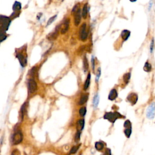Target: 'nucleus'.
I'll return each mask as SVG.
<instances>
[{
  "mask_svg": "<svg viewBox=\"0 0 155 155\" xmlns=\"http://www.w3.org/2000/svg\"><path fill=\"white\" fill-rule=\"evenodd\" d=\"M10 19L7 16L1 15L0 16V29H1V33H6L8 30V27L10 25Z\"/></svg>",
  "mask_w": 155,
  "mask_h": 155,
  "instance_id": "nucleus-1",
  "label": "nucleus"
},
{
  "mask_svg": "<svg viewBox=\"0 0 155 155\" xmlns=\"http://www.w3.org/2000/svg\"><path fill=\"white\" fill-rule=\"evenodd\" d=\"M123 118V116L120 114L118 111L115 112H108L106 113L104 116V118L107 119L110 122L114 123V122L119 118Z\"/></svg>",
  "mask_w": 155,
  "mask_h": 155,
  "instance_id": "nucleus-2",
  "label": "nucleus"
},
{
  "mask_svg": "<svg viewBox=\"0 0 155 155\" xmlns=\"http://www.w3.org/2000/svg\"><path fill=\"white\" fill-rule=\"evenodd\" d=\"M147 118L150 119H152L155 118V102H153L148 106V109L147 110V113H146Z\"/></svg>",
  "mask_w": 155,
  "mask_h": 155,
  "instance_id": "nucleus-3",
  "label": "nucleus"
},
{
  "mask_svg": "<svg viewBox=\"0 0 155 155\" xmlns=\"http://www.w3.org/2000/svg\"><path fill=\"white\" fill-rule=\"evenodd\" d=\"M88 37V32L86 31V24L84 23L81 26L79 29V39L82 41H85Z\"/></svg>",
  "mask_w": 155,
  "mask_h": 155,
  "instance_id": "nucleus-4",
  "label": "nucleus"
},
{
  "mask_svg": "<svg viewBox=\"0 0 155 155\" xmlns=\"http://www.w3.org/2000/svg\"><path fill=\"white\" fill-rule=\"evenodd\" d=\"M23 136L22 133L18 130V131H16L15 133L13 135L12 137V142L13 144L15 145H17L21 143L23 141Z\"/></svg>",
  "mask_w": 155,
  "mask_h": 155,
  "instance_id": "nucleus-5",
  "label": "nucleus"
},
{
  "mask_svg": "<svg viewBox=\"0 0 155 155\" xmlns=\"http://www.w3.org/2000/svg\"><path fill=\"white\" fill-rule=\"evenodd\" d=\"M27 86H28V90L29 92L30 93H33L37 90V84L36 81L34 80L33 79H30L28 81V84H27Z\"/></svg>",
  "mask_w": 155,
  "mask_h": 155,
  "instance_id": "nucleus-6",
  "label": "nucleus"
},
{
  "mask_svg": "<svg viewBox=\"0 0 155 155\" xmlns=\"http://www.w3.org/2000/svg\"><path fill=\"white\" fill-rule=\"evenodd\" d=\"M61 29V25H58L56 29H55V32L52 33H50L47 36V38L49 40H51V41H53V40H55L57 38L58 36V32H59V30Z\"/></svg>",
  "mask_w": 155,
  "mask_h": 155,
  "instance_id": "nucleus-7",
  "label": "nucleus"
},
{
  "mask_svg": "<svg viewBox=\"0 0 155 155\" xmlns=\"http://www.w3.org/2000/svg\"><path fill=\"white\" fill-rule=\"evenodd\" d=\"M127 100L129 102H130L132 105H135L138 101V96L136 93H130L128 96H127Z\"/></svg>",
  "mask_w": 155,
  "mask_h": 155,
  "instance_id": "nucleus-8",
  "label": "nucleus"
},
{
  "mask_svg": "<svg viewBox=\"0 0 155 155\" xmlns=\"http://www.w3.org/2000/svg\"><path fill=\"white\" fill-rule=\"evenodd\" d=\"M69 27V19H67L64 21L63 24L61 25V34H64L66 33Z\"/></svg>",
  "mask_w": 155,
  "mask_h": 155,
  "instance_id": "nucleus-9",
  "label": "nucleus"
},
{
  "mask_svg": "<svg viewBox=\"0 0 155 155\" xmlns=\"http://www.w3.org/2000/svg\"><path fill=\"white\" fill-rule=\"evenodd\" d=\"M16 57L18 59L21 66H25V65L27 64V59L24 57V55H22L21 53H18L16 55Z\"/></svg>",
  "mask_w": 155,
  "mask_h": 155,
  "instance_id": "nucleus-10",
  "label": "nucleus"
},
{
  "mask_svg": "<svg viewBox=\"0 0 155 155\" xmlns=\"http://www.w3.org/2000/svg\"><path fill=\"white\" fill-rule=\"evenodd\" d=\"M81 10L79 8V10L74 13V16H75V25H78L81 22Z\"/></svg>",
  "mask_w": 155,
  "mask_h": 155,
  "instance_id": "nucleus-11",
  "label": "nucleus"
},
{
  "mask_svg": "<svg viewBox=\"0 0 155 155\" xmlns=\"http://www.w3.org/2000/svg\"><path fill=\"white\" fill-rule=\"evenodd\" d=\"M118 96V92L117 90L116 89H113L110 91V93L109 95V99L110 101L114 100Z\"/></svg>",
  "mask_w": 155,
  "mask_h": 155,
  "instance_id": "nucleus-12",
  "label": "nucleus"
},
{
  "mask_svg": "<svg viewBox=\"0 0 155 155\" xmlns=\"http://www.w3.org/2000/svg\"><path fill=\"white\" fill-rule=\"evenodd\" d=\"M130 35V32L127 30H124L121 33V37L124 41H126L128 40Z\"/></svg>",
  "mask_w": 155,
  "mask_h": 155,
  "instance_id": "nucleus-13",
  "label": "nucleus"
},
{
  "mask_svg": "<svg viewBox=\"0 0 155 155\" xmlns=\"http://www.w3.org/2000/svg\"><path fill=\"white\" fill-rule=\"evenodd\" d=\"M84 127V120L80 119L78 121L77 129L78 131H81L83 130Z\"/></svg>",
  "mask_w": 155,
  "mask_h": 155,
  "instance_id": "nucleus-14",
  "label": "nucleus"
},
{
  "mask_svg": "<svg viewBox=\"0 0 155 155\" xmlns=\"http://www.w3.org/2000/svg\"><path fill=\"white\" fill-rule=\"evenodd\" d=\"M88 98H89V95H88V94H83V95L81 96V98L80 100H79V102H78V104H84L85 103L87 102V101L88 100Z\"/></svg>",
  "mask_w": 155,
  "mask_h": 155,
  "instance_id": "nucleus-15",
  "label": "nucleus"
},
{
  "mask_svg": "<svg viewBox=\"0 0 155 155\" xmlns=\"http://www.w3.org/2000/svg\"><path fill=\"white\" fill-rule=\"evenodd\" d=\"M21 8V3L20 2L15 1L13 6V10L15 12H19Z\"/></svg>",
  "mask_w": 155,
  "mask_h": 155,
  "instance_id": "nucleus-16",
  "label": "nucleus"
},
{
  "mask_svg": "<svg viewBox=\"0 0 155 155\" xmlns=\"http://www.w3.org/2000/svg\"><path fill=\"white\" fill-rule=\"evenodd\" d=\"M88 14V4L86 3L84 4L83 8H82V16L84 18L86 19L87 16Z\"/></svg>",
  "mask_w": 155,
  "mask_h": 155,
  "instance_id": "nucleus-17",
  "label": "nucleus"
},
{
  "mask_svg": "<svg viewBox=\"0 0 155 155\" xmlns=\"http://www.w3.org/2000/svg\"><path fill=\"white\" fill-rule=\"evenodd\" d=\"M90 77H91V75L89 73L88 75L87 78V79H86V82H85L84 86V90H86L87 89L89 88V86H90Z\"/></svg>",
  "mask_w": 155,
  "mask_h": 155,
  "instance_id": "nucleus-18",
  "label": "nucleus"
},
{
  "mask_svg": "<svg viewBox=\"0 0 155 155\" xmlns=\"http://www.w3.org/2000/svg\"><path fill=\"white\" fill-rule=\"evenodd\" d=\"M25 110H26V103L24 104L21 107V110H20V116L21 118V120L23 119L24 116V113H25Z\"/></svg>",
  "mask_w": 155,
  "mask_h": 155,
  "instance_id": "nucleus-19",
  "label": "nucleus"
},
{
  "mask_svg": "<svg viewBox=\"0 0 155 155\" xmlns=\"http://www.w3.org/2000/svg\"><path fill=\"white\" fill-rule=\"evenodd\" d=\"M131 78V73H127L123 76V80H124V82L126 84H128L129 81Z\"/></svg>",
  "mask_w": 155,
  "mask_h": 155,
  "instance_id": "nucleus-20",
  "label": "nucleus"
},
{
  "mask_svg": "<svg viewBox=\"0 0 155 155\" xmlns=\"http://www.w3.org/2000/svg\"><path fill=\"white\" fill-rule=\"evenodd\" d=\"M104 147V144L101 142H97V143H95V148L98 151H101L103 149Z\"/></svg>",
  "mask_w": 155,
  "mask_h": 155,
  "instance_id": "nucleus-21",
  "label": "nucleus"
},
{
  "mask_svg": "<svg viewBox=\"0 0 155 155\" xmlns=\"http://www.w3.org/2000/svg\"><path fill=\"white\" fill-rule=\"evenodd\" d=\"M83 67L84 69L85 72L87 70L89 69V62H88L87 58H86V57H84L83 59Z\"/></svg>",
  "mask_w": 155,
  "mask_h": 155,
  "instance_id": "nucleus-22",
  "label": "nucleus"
},
{
  "mask_svg": "<svg viewBox=\"0 0 155 155\" xmlns=\"http://www.w3.org/2000/svg\"><path fill=\"white\" fill-rule=\"evenodd\" d=\"M144 70L147 72H150L151 70V65L148 62H145L144 67Z\"/></svg>",
  "mask_w": 155,
  "mask_h": 155,
  "instance_id": "nucleus-23",
  "label": "nucleus"
},
{
  "mask_svg": "<svg viewBox=\"0 0 155 155\" xmlns=\"http://www.w3.org/2000/svg\"><path fill=\"white\" fill-rule=\"evenodd\" d=\"M99 101V98L98 94H96V95L94 96V98H93V106L95 108H96L98 105Z\"/></svg>",
  "mask_w": 155,
  "mask_h": 155,
  "instance_id": "nucleus-24",
  "label": "nucleus"
},
{
  "mask_svg": "<svg viewBox=\"0 0 155 155\" xmlns=\"http://www.w3.org/2000/svg\"><path fill=\"white\" fill-rule=\"evenodd\" d=\"M124 133H125L126 136L128 138H129L131 134V128H126L124 130Z\"/></svg>",
  "mask_w": 155,
  "mask_h": 155,
  "instance_id": "nucleus-25",
  "label": "nucleus"
},
{
  "mask_svg": "<svg viewBox=\"0 0 155 155\" xmlns=\"http://www.w3.org/2000/svg\"><path fill=\"white\" fill-rule=\"evenodd\" d=\"M86 111H87V110H86V107H82V108H81L79 111V114H80L81 116H84L86 114Z\"/></svg>",
  "mask_w": 155,
  "mask_h": 155,
  "instance_id": "nucleus-26",
  "label": "nucleus"
},
{
  "mask_svg": "<svg viewBox=\"0 0 155 155\" xmlns=\"http://www.w3.org/2000/svg\"><path fill=\"white\" fill-rule=\"evenodd\" d=\"M37 73V67H33L29 72V75L32 76H35V74Z\"/></svg>",
  "mask_w": 155,
  "mask_h": 155,
  "instance_id": "nucleus-27",
  "label": "nucleus"
},
{
  "mask_svg": "<svg viewBox=\"0 0 155 155\" xmlns=\"http://www.w3.org/2000/svg\"><path fill=\"white\" fill-rule=\"evenodd\" d=\"M57 15H55V16H53L51 17L50 18L49 20V21H47V26H48V25H50V24H52V23L54 21H55V19L57 18Z\"/></svg>",
  "mask_w": 155,
  "mask_h": 155,
  "instance_id": "nucleus-28",
  "label": "nucleus"
},
{
  "mask_svg": "<svg viewBox=\"0 0 155 155\" xmlns=\"http://www.w3.org/2000/svg\"><path fill=\"white\" fill-rule=\"evenodd\" d=\"M124 127L126 128H131V124L129 120H127L124 122Z\"/></svg>",
  "mask_w": 155,
  "mask_h": 155,
  "instance_id": "nucleus-29",
  "label": "nucleus"
},
{
  "mask_svg": "<svg viewBox=\"0 0 155 155\" xmlns=\"http://www.w3.org/2000/svg\"><path fill=\"white\" fill-rule=\"evenodd\" d=\"M80 136H81V131H78L75 137V141L76 143L79 142V141L80 140Z\"/></svg>",
  "mask_w": 155,
  "mask_h": 155,
  "instance_id": "nucleus-30",
  "label": "nucleus"
},
{
  "mask_svg": "<svg viewBox=\"0 0 155 155\" xmlns=\"http://www.w3.org/2000/svg\"><path fill=\"white\" fill-rule=\"evenodd\" d=\"M79 148V146H74L72 148L70 151V154H75L76 153L77 150Z\"/></svg>",
  "mask_w": 155,
  "mask_h": 155,
  "instance_id": "nucleus-31",
  "label": "nucleus"
},
{
  "mask_svg": "<svg viewBox=\"0 0 155 155\" xmlns=\"http://www.w3.org/2000/svg\"><path fill=\"white\" fill-rule=\"evenodd\" d=\"M1 33V36H0V38H1V42H3L4 40H5L7 38V36L6 35V33Z\"/></svg>",
  "mask_w": 155,
  "mask_h": 155,
  "instance_id": "nucleus-32",
  "label": "nucleus"
},
{
  "mask_svg": "<svg viewBox=\"0 0 155 155\" xmlns=\"http://www.w3.org/2000/svg\"><path fill=\"white\" fill-rule=\"evenodd\" d=\"M11 155H21V153L18 150L15 149L12 152Z\"/></svg>",
  "mask_w": 155,
  "mask_h": 155,
  "instance_id": "nucleus-33",
  "label": "nucleus"
},
{
  "mask_svg": "<svg viewBox=\"0 0 155 155\" xmlns=\"http://www.w3.org/2000/svg\"><path fill=\"white\" fill-rule=\"evenodd\" d=\"M100 75H101V69H100V68H99L98 71V73H97V75H96V81H98Z\"/></svg>",
  "mask_w": 155,
  "mask_h": 155,
  "instance_id": "nucleus-34",
  "label": "nucleus"
},
{
  "mask_svg": "<svg viewBox=\"0 0 155 155\" xmlns=\"http://www.w3.org/2000/svg\"><path fill=\"white\" fill-rule=\"evenodd\" d=\"M153 48H154V40H153H153H151V45H150V52L151 53H152Z\"/></svg>",
  "mask_w": 155,
  "mask_h": 155,
  "instance_id": "nucleus-35",
  "label": "nucleus"
},
{
  "mask_svg": "<svg viewBox=\"0 0 155 155\" xmlns=\"http://www.w3.org/2000/svg\"><path fill=\"white\" fill-rule=\"evenodd\" d=\"M103 155H111V150L109 148H107Z\"/></svg>",
  "mask_w": 155,
  "mask_h": 155,
  "instance_id": "nucleus-36",
  "label": "nucleus"
},
{
  "mask_svg": "<svg viewBox=\"0 0 155 155\" xmlns=\"http://www.w3.org/2000/svg\"><path fill=\"white\" fill-rule=\"evenodd\" d=\"M92 65H93V71H94V59L93 57H92Z\"/></svg>",
  "mask_w": 155,
  "mask_h": 155,
  "instance_id": "nucleus-37",
  "label": "nucleus"
},
{
  "mask_svg": "<svg viewBox=\"0 0 155 155\" xmlns=\"http://www.w3.org/2000/svg\"><path fill=\"white\" fill-rule=\"evenodd\" d=\"M24 155H27V154L25 153H24Z\"/></svg>",
  "mask_w": 155,
  "mask_h": 155,
  "instance_id": "nucleus-38",
  "label": "nucleus"
}]
</instances>
